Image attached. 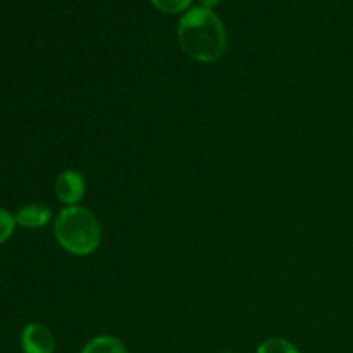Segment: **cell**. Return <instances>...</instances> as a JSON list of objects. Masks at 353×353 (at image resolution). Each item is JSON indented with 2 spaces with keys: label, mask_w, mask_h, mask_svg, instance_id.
Instances as JSON below:
<instances>
[{
  "label": "cell",
  "mask_w": 353,
  "mask_h": 353,
  "mask_svg": "<svg viewBox=\"0 0 353 353\" xmlns=\"http://www.w3.org/2000/svg\"><path fill=\"white\" fill-rule=\"evenodd\" d=\"M157 10L164 14H179L190 10L192 0H150Z\"/></svg>",
  "instance_id": "ba28073f"
},
{
  "label": "cell",
  "mask_w": 353,
  "mask_h": 353,
  "mask_svg": "<svg viewBox=\"0 0 353 353\" xmlns=\"http://www.w3.org/2000/svg\"><path fill=\"white\" fill-rule=\"evenodd\" d=\"M81 353H128V348L119 338L109 336V334H100V336L92 338L83 347Z\"/></svg>",
  "instance_id": "8992f818"
},
{
  "label": "cell",
  "mask_w": 353,
  "mask_h": 353,
  "mask_svg": "<svg viewBox=\"0 0 353 353\" xmlns=\"http://www.w3.org/2000/svg\"><path fill=\"white\" fill-rule=\"evenodd\" d=\"M224 353H231V352H224Z\"/></svg>",
  "instance_id": "8fae6325"
},
{
  "label": "cell",
  "mask_w": 353,
  "mask_h": 353,
  "mask_svg": "<svg viewBox=\"0 0 353 353\" xmlns=\"http://www.w3.org/2000/svg\"><path fill=\"white\" fill-rule=\"evenodd\" d=\"M16 224V217H14L9 210L0 207V245L6 243V241L12 236Z\"/></svg>",
  "instance_id": "9c48e42d"
},
{
  "label": "cell",
  "mask_w": 353,
  "mask_h": 353,
  "mask_svg": "<svg viewBox=\"0 0 353 353\" xmlns=\"http://www.w3.org/2000/svg\"><path fill=\"white\" fill-rule=\"evenodd\" d=\"M55 195L61 200L64 205L72 207L78 205L83 200L86 192V183L85 178H83L81 172L74 171V169H65L55 179Z\"/></svg>",
  "instance_id": "3957f363"
},
{
  "label": "cell",
  "mask_w": 353,
  "mask_h": 353,
  "mask_svg": "<svg viewBox=\"0 0 353 353\" xmlns=\"http://www.w3.org/2000/svg\"><path fill=\"white\" fill-rule=\"evenodd\" d=\"M178 41L185 54L199 62H216L228 47L223 21L212 9L193 7L186 10L178 26Z\"/></svg>",
  "instance_id": "6da1fadb"
},
{
  "label": "cell",
  "mask_w": 353,
  "mask_h": 353,
  "mask_svg": "<svg viewBox=\"0 0 353 353\" xmlns=\"http://www.w3.org/2000/svg\"><path fill=\"white\" fill-rule=\"evenodd\" d=\"M16 223L26 230H40L47 226L52 219V210L43 203H28L21 207L16 214Z\"/></svg>",
  "instance_id": "5b68a950"
},
{
  "label": "cell",
  "mask_w": 353,
  "mask_h": 353,
  "mask_svg": "<svg viewBox=\"0 0 353 353\" xmlns=\"http://www.w3.org/2000/svg\"><path fill=\"white\" fill-rule=\"evenodd\" d=\"M219 2L221 0H200V6L205 7V9H212V7H216Z\"/></svg>",
  "instance_id": "30bf717a"
},
{
  "label": "cell",
  "mask_w": 353,
  "mask_h": 353,
  "mask_svg": "<svg viewBox=\"0 0 353 353\" xmlns=\"http://www.w3.org/2000/svg\"><path fill=\"white\" fill-rule=\"evenodd\" d=\"M257 353H300V350L285 338H268L259 345Z\"/></svg>",
  "instance_id": "52a82bcc"
},
{
  "label": "cell",
  "mask_w": 353,
  "mask_h": 353,
  "mask_svg": "<svg viewBox=\"0 0 353 353\" xmlns=\"http://www.w3.org/2000/svg\"><path fill=\"white\" fill-rule=\"evenodd\" d=\"M54 234L57 243L72 255H90L100 247L102 226L90 209L65 207L55 216Z\"/></svg>",
  "instance_id": "7a4b0ae2"
},
{
  "label": "cell",
  "mask_w": 353,
  "mask_h": 353,
  "mask_svg": "<svg viewBox=\"0 0 353 353\" xmlns=\"http://www.w3.org/2000/svg\"><path fill=\"white\" fill-rule=\"evenodd\" d=\"M23 353H54L55 338L52 331L41 323H30L21 333Z\"/></svg>",
  "instance_id": "277c9868"
}]
</instances>
